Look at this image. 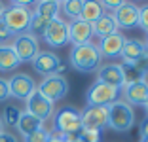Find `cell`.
<instances>
[{
    "label": "cell",
    "mask_w": 148,
    "mask_h": 142,
    "mask_svg": "<svg viewBox=\"0 0 148 142\" xmlns=\"http://www.w3.org/2000/svg\"><path fill=\"white\" fill-rule=\"evenodd\" d=\"M69 65L76 72L97 74V70L103 65V57L99 53L97 42L84 44V46H72L69 53Z\"/></svg>",
    "instance_id": "1"
},
{
    "label": "cell",
    "mask_w": 148,
    "mask_h": 142,
    "mask_svg": "<svg viewBox=\"0 0 148 142\" xmlns=\"http://www.w3.org/2000/svg\"><path fill=\"white\" fill-rule=\"evenodd\" d=\"M51 121H53L51 133L61 134V138L65 142L76 140L84 129L82 127V114L74 106H63L59 110H55V116H53Z\"/></svg>",
    "instance_id": "2"
},
{
    "label": "cell",
    "mask_w": 148,
    "mask_h": 142,
    "mask_svg": "<svg viewBox=\"0 0 148 142\" xmlns=\"http://www.w3.org/2000/svg\"><path fill=\"white\" fill-rule=\"evenodd\" d=\"M31 17H32V2H12L4 8L2 13V21L6 23V27L10 29L13 36L23 34L29 30L31 25Z\"/></svg>",
    "instance_id": "3"
},
{
    "label": "cell",
    "mask_w": 148,
    "mask_h": 142,
    "mask_svg": "<svg viewBox=\"0 0 148 142\" xmlns=\"http://www.w3.org/2000/svg\"><path fill=\"white\" fill-rule=\"evenodd\" d=\"M135 121V108L129 106L125 100L118 99L108 106V129H112L114 133H129Z\"/></svg>",
    "instance_id": "4"
},
{
    "label": "cell",
    "mask_w": 148,
    "mask_h": 142,
    "mask_svg": "<svg viewBox=\"0 0 148 142\" xmlns=\"http://www.w3.org/2000/svg\"><path fill=\"white\" fill-rule=\"evenodd\" d=\"M120 97H122V89L95 80L86 91V104L87 106H106L108 108Z\"/></svg>",
    "instance_id": "5"
},
{
    "label": "cell",
    "mask_w": 148,
    "mask_h": 142,
    "mask_svg": "<svg viewBox=\"0 0 148 142\" xmlns=\"http://www.w3.org/2000/svg\"><path fill=\"white\" fill-rule=\"evenodd\" d=\"M36 89L46 97L48 100H51L53 104L63 100L69 95V80L65 76H57V74H51V76H46L40 80V83H36Z\"/></svg>",
    "instance_id": "6"
},
{
    "label": "cell",
    "mask_w": 148,
    "mask_h": 142,
    "mask_svg": "<svg viewBox=\"0 0 148 142\" xmlns=\"http://www.w3.org/2000/svg\"><path fill=\"white\" fill-rule=\"evenodd\" d=\"M55 110H57L55 104H53L51 100L46 99V97H44L38 89H36L34 93H32L31 97L25 100V112H29L31 116L38 117L42 123L51 121L53 116H55Z\"/></svg>",
    "instance_id": "7"
},
{
    "label": "cell",
    "mask_w": 148,
    "mask_h": 142,
    "mask_svg": "<svg viewBox=\"0 0 148 142\" xmlns=\"http://www.w3.org/2000/svg\"><path fill=\"white\" fill-rule=\"evenodd\" d=\"M10 46L13 47V51H15L17 59L21 61V65L23 63H32V59L40 53V40L34 38L32 34H29V32L13 36Z\"/></svg>",
    "instance_id": "8"
},
{
    "label": "cell",
    "mask_w": 148,
    "mask_h": 142,
    "mask_svg": "<svg viewBox=\"0 0 148 142\" xmlns=\"http://www.w3.org/2000/svg\"><path fill=\"white\" fill-rule=\"evenodd\" d=\"M8 87H10V97L12 99L25 102L36 91V82L25 72H15L12 78H8Z\"/></svg>",
    "instance_id": "9"
},
{
    "label": "cell",
    "mask_w": 148,
    "mask_h": 142,
    "mask_svg": "<svg viewBox=\"0 0 148 142\" xmlns=\"http://www.w3.org/2000/svg\"><path fill=\"white\" fill-rule=\"evenodd\" d=\"M42 40L49 47H65L69 44V21H65L63 17L51 19Z\"/></svg>",
    "instance_id": "10"
},
{
    "label": "cell",
    "mask_w": 148,
    "mask_h": 142,
    "mask_svg": "<svg viewBox=\"0 0 148 142\" xmlns=\"http://www.w3.org/2000/svg\"><path fill=\"white\" fill-rule=\"evenodd\" d=\"M82 114V127L91 131H103L108 129V108L106 106H87Z\"/></svg>",
    "instance_id": "11"
},
{
    "label": "cell",
    "mask_w": 148,
    "mask_h": 142,
    "mask_svg": "<svg viewBox=\"0 0 148 142\" xmlns=\"http://www.w3.org/2000/svg\"><path fill=\"white\" fill-rule=\"evenodd\" d=\"M112 15H114V21H116L120 32H122V30L137 29V25H139V4H135V2H125V0H123L122 6H120Z\"/></svg>",
    "instance_id": "12"
},
{
    "label": "cell",
    "mask_w": 148,
    "mask_h": 142,
    "mask_svg": "<svg viewBox=\"0 0 148 142\" xmlns=\"http://www.w3.org/2000/svg\"><path fill=\"white\" fill-rule=\"evenodd\" d=\"M31 65L36 74L46 78V76H51V74L57 72V68L61 65V57L55 51H51V49H40V53L32 59Z\"/></svg>",
    "instance_id": "13"
},
{
    "label": "cell",
    "mask_w": 148,
    "mask_h": 142,
    "mask_svg": "<svg viewBox=\"0 0 148 142\" xmlns=\"http://www.w3.org/2000/svg\"><path fill=\"white\" fill-rule=\"evenodd\" d=\"M91 42H95L91 23L84 21V19L69 21V44H72V46H84V44H91Z\"/></svg>",
    "instance_id": "14"
},
{
    "label": "cell",
    "mask_w": 148,
    "mask_h": 142,
    "mask_svg": "<svg viewBox=\"0 0 148 142\" xmlns=\"http://www.w3.org/2000/svg\"><path fill=\"white\" fill-rule=\"evenodd\" d=\"M122 100H125L129 106H140L144 108L148 100V80H140L137 83H131V85H123L122 87Z\"/></svg>",
    "instance_id": "15"
},
{
    "label": "cell",
    "mask_w": 148,
    "mask_h": 142,
    "mask_svg": "<svg viewBox=\"0 0 148 142\" xmlns=\"http://www.w3.org/2000/svg\"><path fill=\"white\" fill-rule=\"evenodd\" d=\"M123 44H125V34L123 32H116V34H110L105 36L97 42V47H99V53L103 59H118L122 55V49H123Z\"/></svg>",
    "instance_id": "16"
},
{
    "label": "cell",
    "mask_w": 148,
    "mask_h": 142,
    "mask_svg": "<svg viewBox=\"0 0 148 142\" xmlns=\"http://www.w3.org/2000/svg\"><path fill=\"white\" fill-rule=\"evenodd\" d=\"M144 55H148V46L144 44V40L139 38H125V44H123L122 49V65H135L139 59H143Z\"/></svg>",
    "instance_id": "17"
},
{
    "label": "cell",
    "mask_w": 148,
    "mask_h": 142,
    "mask_svg": "<svg viewBox=\"0 0 148 142\" xmlns=\"http://www.w3.org/2000/svg\"><path fill=\"white\" fill-rule=\"evenodd\" d=\"M97 80L108 83V85H114L118 89H122L123 87L122 63H103L101 68L97 70Z\"/></svg>",
    "instance_id": "18"
},
{
    "label": "cell",
    "mask_w": 148,
    "mask_h": 142,
    "mask_svg": "<svg viewBox=\"0 0 148 142\" xmlns=\"http://www.w3.org/2000/svg\"><path fill=\"white\" fill-rule=\"evenodd\" d=\"M116 32H120V29H118L116 21H114L112 13H105L103 17H99L93 23V36L97 40L105 38V36H110V34H116Z\"/></svg>",
    "instance_id": "19"
},
{
    "label": "cell",
    "mask_w": 148,
    "mask_h": 142,
    "mask_svg": "<svg viewBox=\"0 0 148 142\" xmlns=\"http://www.w3.org/2000/svg\"><path fill=\"white\" fill-rule=\"evenodd\" d=\"M42 127H46V123H42L38 117L31 116L29 112H25V110H23V112H21V117H19L17 125H15V131H17L23 138H25V137H29L31 133L42 129Z\"/></svg>",
    "instance_id": "20"
},
{
    "label": "cell",
    "mask_w": 148,
    "mask_h": 142,
    "mask_svg": "<svg viewBox=\"0 0 148 142\" xmlns=\"http://www.w3.org/2000/svg\"><path fill=\"white\" fill-rule=\"evenodd\" d=\"M19 65H21V61L17 59L13 47L10 44L0 46V72H13Z\"/></svg>",
    "instance_id": "21"
},
{
    "label": "cell",
    "mask_w": 148,
    "mask_h": 142,
    "mask_svg": "<svg viewBox=\"0 0 148 142\" xmlns=\"http://www.w3.org/2000/svg\"><path fill=\"white\" fill-rule=\"evenodd\" d=\"M105 15V10H103V6H101V2H97V0H86V2H82V13H80V19H84V21L87 23H95L99 17H103Z\"/></svg>",
    "instance_id": "22"
},
{
    "label": "cell",
    "mask_w": 148,
    "mask_h": 142,
    "mask_svg": "<svg viewBox=\"0 0 148 142\" xmlns=\"http://www.w3.org/2000/svg\"><path fill=\"white\" fill-rule=\"evenodd\" d=\"M32 13H36V15H40V17L51 21V19L59 17V2H55V0L36 2V4H32Z\"/></svg>",
    "instance_id": "23"
},
{
    "label": "cell",
    "mask_w": 148,
    "mask_h": 142,
    "mask_svg": "<svg viewBox=\"0 0 148 142\" xmlns=\"http://www.w3.org/2000/svg\"><path fill=\"white\" fill-rule=\"evenodd\" d=\"M59 13L65 15V21H74V19H80V13H82V0H65V2H59Z\"/></svg>",
    "instance_id": "24"
},
{
    "label": "cell",
    "mask_w": 148,
    "mask_h": 142,
    "mask_svg": "<svg viewBox=\"0 0 148 142\" xmlns=\"http://www.w3.org/2000/svg\"><path fill=\"white\" fill-rule=\"evenodd\" d=\"M21 112L23 110L19 106H15V104H6L4 110H2V116H0L4 127H15L19 117H21Z\"/></svg>",
    "instance_id": "25"
},
{
    "label": "cell",
    "mask_w": 148,
    "mask_h": 142,
    "mask_svg": "<svg viewBox=\"0 0 148 142\" xmlns=\"http://www.w3.org/2000/svg\"><path fill=\"white\" fill-rule=\"evenodd\" d=\"M48 25H49L48 19H44V17H40V15H36V13H32L31 25H29V30H27V32L40 40L44 36V32H46V29H48Z\"/></svg>",
    "instance_id": "26"
},
{
    "label": "cell",
    "mask_w": 148,
    "mask_h": 142,
    "mask_svg": "<svg viewBox=\"0 0 148 142\" xmlns=\"http://www.w3.org/2000/svg\"><path fill=\"white\" fill-rule=\"evenodd\" d=\"M122 72H123V85H131V83H137L140 80H146L133 65H122Z\"/></svg>",
    "instance_id": "27"
},
{
    "label": "cell",
    "mask_w": 148,
    "mask_h": 142,
    "mask_svg": "<svg viewBox=\"0 0 148 142\" xmlns=\"http://www.w3.org/2000/svg\"><path fill=\"white\" fill-rule=\"evenodd\" d=\"M49 137H51V129L42 127V129L31 133L29 137H25V138H23V142H49Z\"/></svg>",
    "instance_id": "28"
},
{
    "label": "cell",
    "mask_w": 148,
    "mask_h": 142,
    "mask_svg": "<svg viewBox=\"0 0 148 142\" xmlns=\"http://www.w3.org/2000/svg\"><path fill=\"white\" fill-rule=\"evenodd\" d=\"M137 29H140L143 32H148V2L139 6V25H137Z\"/></svg>",
    "instance_id": "29"
},
{
    "label": "cell",
    "mask_w": 148,
    "mask_h": 142,
    "mask_svg": "<svg viewBox=\"0 0 148 142\" xmlns=\"http://www.w3.org/2000/svg\"><path fill=\"white\" fill-rule=\"evenodd\" d=\"M12 40H13V34L10 32V29L6 27V23L2 21V17H0V46L12 44Z\"/></svg>",
    "instance_id": "30"
},
{
    "label": "cell",
    "mask_w": 148,
    "mask_h": 142,
    "mask_svg": "<svg viewBox=\"0 0 148 142\" xmlns=\"http://www.w3.org/2000/svg\"><path fill=\"white\" fill-rule=\"evenodd\" d=\"M101 131H91V129H82L80 138H84L86 142H101Z\"/></svg>",
    "instance_id": "31"
},
{
    "label": "cell",
    "mask_w": 148,
    "mask_h": 142,
    "mask_svg": "<svg viewBox=\"0 0 148 142\" xmlns=\"http://www.w3.org/2000/svg\"><path fill=\"white\" fill-rule=\"evenodd\" d=\"M123 0H105V2H101V6H103V10H105V13H114L120 6H122Z\"/></svg>",
    "instance_id": "32"
},
{
    "label": "cell",
    "mask_w": 148,
    "mask_h": 142,
    "mask_svg": "<svg viewBox=\"0 0 148 142\" xmlns=\"http://www.w3.org/2000/svg\"><path fill=\"white\" fill-rule=\"evenodd\" d=\"M8 99H12V97H10L8 80H4V78H0V102H6Z\"/></svg>",
    "instance_id": "33"
},
{
    "label": "cell",
    "mask_w": 148,
    "mask_h": 142,
    "mask_svg": "<svg viewBox=\"0 0 148 142\" xmlns=\"http://www.w3.org/2000/svg\"><path fill=\"white\" fill-rule=\"evenodd\" d=\"M133 66H135V68L139 70V72L143 74L144 78H146V74H148V55H144L143 59H139V61H137V63H135Z\"/></svg>",
    "instance_id": "34"
},
{
    "label": "cell",
    "mask_w": 148,
    "mask_h": 142,
    "mask_svg": "<svg viewBox=\"0 0 148 142\" xmlns=\"http://www.w3.org/2000/svg\"><path fill=\"white\" fill-rule=\"evenodd\" d=\"M0 142H19V138L15 137V134L12 133V131H2L0 133Z\"/></svg>",
    "instance_id": "35"
},
{
    "label": "cell",
    "mask_w": 148,
    "mask_h": 142,
    "mask_svg": "<svg viewBox=\"0 0 148 142\" xmlns=\"http://www.w3.org/2000/svg\"><path fill=\"white\" fill-rule=\"evenodd\" d=\"M139 134L140 138H148V117H144L139 123Z\"/></svg>",
    "instance_id": "36"
},
{
    "label": "cell",
    "mask_w": 148,
    "mask_h": 142,
    "mask_svg": "<svg viewBox=\"0 0 148 142\" xmlns=\"http://www.w3.org/2000/svg\"><path fill=\"white\" fill-rule=\"evenodd\" d=\"M4 8H6V4H4V2H0V17H2V13H4Z\"/></svg>",
    "instance_id": "37"
},
{
    "label": "cell",
    "mask_w": 148,
    "mask_h": 142,
    "mask_svg": "<svg viewBox=\"0 0 148 142\" xmlns=\"http://www.w3.org/2000/svg\"><path fill=\"white\" fill-rule=\"evenodd\" d=\"M144 114H146V117H148V100H146V104H144Z\"/></svg>",
    "instance_id": "38"
},
{
    "label": "cell",
    "mask_w": 148,
    "mask_h": 142,
    "mask_svg": "<svg viewBox=\"0 0 148 142\" xmlns=\"http://www.w3.org/2000/svg\"><path fill=\"white\" fill-rule=\"evenodd\" d=\"M4 129H6V127H4V123H2V119H0V133H2Z\"/></svg>",
    "instance_id": "39"
},
{
    "label": "cell",
    "mask_w": 148,
    "mask_h": 142,
    "mask_svg": "<svg viewBox=\"0 0 148 142\" xmlns=\"http://www.w3.org/2000/svg\"><path fill=\"white\" fill-rule=\"evenodd\" d=\"M72 142H86V140H84V138H80V137H78V138H76V140H72Z\"/></svg>",
    "instance_id": "40"
},
{
    "label": "cell",
    "mask_w": 148,
    "mask_h": 142,
    "mask_svg": "<svg viewBox=\"0 0 148 142\" xmlns=\"http://www.w3.org/2000/svg\"><path fill=\"white\" fill-rule=\"evenodd\" d=\"M144 44L148 46V32H146V36H144Z\"/></svg>",
    "instance_id": "41"
},
{
    "label": "cell",
    "mask_w": 148,
    "mask_h": 142,
    "mask_svg": "<svg viewBox=\"0 0 148 142\" xmlns=\"http://www.w3.org/2000/svg\"><path fill=\"white\" fill-rule=\"evenodd\" d=\"M140 142H148V138H140Z\"/></svg>",
    "instance_id": "42"
}]
</instances>
